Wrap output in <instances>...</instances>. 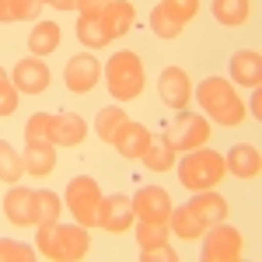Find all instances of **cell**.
Returning a JSON list of instances; mask_svg holds the SVG:
<instances>
[{"instance_id": "1", "label": "cell", "mask_w": 262, "mask_h": 262, "mask_svg": "<svg viewBox=\"0 0 262 262\" xmlns=\"http://www.w3.org/2000/svg\"><path fill=\"white\" fill-rule=\"evenodd\" d=\"M35 252L53 262H81L91 252V234L81 224H49L35 231Z\"/></svg>"}, {"instance_id": "2", "label": "cell", "mask_w": 262, "mask_h": 262, "mask_svg": "<svg viewBox=\"0 0 262 262\" xmlns=\"http://www.w3.org/2000/svg\"><path fill=\"white\" fill-rule=\"evenodd\" d=\"M196 101H200V108L210 116L213 122H221V126H238L245 122V101L238 98V91H234V84L224 81V77H206V81L196 88Z\"/></svg>"}, {"instance_id": "3", "label": "cell", "mask_w": 262, "mask_h": 262, "mask_svg": "<svg viewBox=\"0 0 262 262\" xmlns=\"http://www.w3.org/2000/svg\"><path fill=\"white\" fill-rule=\"evenodd\" d=\"M175 171H179V182L189 192H203V189H213L224 179L227 164H224V154L206 150V147H196L182 161H175Z\"/></svg>"}, {"instance_id": "4", "label": "cell", "mask_w": 262, "mask_h": 262, "mask_svg": "<svg viewBox=\"0 0 262 262\" xmlns=\"http://www.w3.org/2000/svg\"><path fill=\"white\" fill-rule=\"evenodd\" d=\"M147 84V70H143V60L133 53V49H122L116 53L108 67H105V88L116 101H129L137 98Z\"/></svg>"}, {"instance_id": "5", "label": "cell", "mask_w": 262, "mask_h": 262, "mask_svg": "<svg viewBox=\"0 0 262 262\" xmlns=\"http://www.w3.org/2000/svg\"><path fill=\"white\" fill-rule=\"evenodd\" d=\"M175 154H189V150H196V147H206V140H210V122L203 119L200 112H179L175 116V122L164 129L161 137Z\"/></svg>"}, {"instance_id": "6", "label": "cell", "mask_w": 262, "mask_h": 262, "mask_svg": "<svg viewBox=\"0 0 262 262\" xmlns=\"http://www.w3.org/2000/svg\"><path fill=\"white\" fill-rule=\"evenodd\" d=\"M242 234L231 227L227 221L221 224H210L206 231H203V252H200V259L203 262H238L242 259Z\"/></svg>"}, {"instance_id": "7", "label": "cell", "mask_w": 262, "mask_h": 262, "mask_svg": "<svg viewBox=\"0 0 262 262\" xmlns=\"http://www.w3.org/2000/svg\"><path fill=\"white\" fill-rule=\"evenodd\" d=\"M67 206H70V213H74V221L81 224V227H95V217H98V203H101V189L98 182L91 179V175H77V179H70L67 185Z\"/></svg>"}, {"instance_id": "8", "label": "cell", "mask_w": 262, "mask_h": 262, "mask_svg": "<svg viewBox=\"0 0 262 262\" xmlns=\"http://www.w3.org/2000/svg\"><path fill=\"white\" fill-rule=\"evenodd\" d=\"M129 203H133V217H140V221L168 224V217H171V196L161 185H143Z\"/></svg>"}, {"instance_id": "9", "label": "cell", "mask_w": 262, "mask_h": 262, "mask_svg": "<svg viewBox=\"0 0 262 262\" xmlns=\"http://www.w3.org/2000/svg\"><path fill=\"white\" fill-rule=\"evenodd\" d=\"M129 224H133V203L126 200V196H119V192L101 196L95 227L108 231V234H122V231H129Z\"/></svg>"}, {"instance_id": "10", "label": "cell", "mask_w": 262, "mask_h": 262, "mask_svg": "<svg viewBox=\"0 0 262 262\" xmlns=\"http://www.w3.org/2000/svg\"><path fill=\"white\" fill-rule=\"evenodd\" d=\"M98 77H101V67H98V60L88 56V53L70 56L67 67H63V84H67L74 95H91V88L98 84Z\"/></svg>"}, {"instance_id": "11", "label": "cell", "mask_w": 262, "mask_h": 262, "mask_svg": "<svg viewBox=\"0 0 262 262\" xmlns=\"http://www.w3.org/2000/svg\"><path fill=\"white\" fill-rule=\"evenodd\" d=\"M158 91H161V101L168 108H185L189 98H192V84H189V74L182 67H164L161 77H158Z\"/></svg>"}, {"instance_id": "12", "label": "cell", "mask_w": 262, "mask_h": 262, "mask_svg": "<svg viewBox=\"0 0 262 262\" xmlns=\"http://www.w3.org/2000/svg\"><path fill=\"white\" fill-rule=\"evenodd\" d=\"M11 81H14V88L21 95H42L49 88V67L42 63V56H28V60H21L14 67Z\"/></svg>"}, {"instance_id": "13", "label": "cell", "mask_w": 262, "mask_h": 262, "mask_svg": "<svg viewBox=\"0 0 262 262\" xmlns=\"http://www.w3.org/2000/svg\"><path fill=\"white\" fill-rule=\"evenodd\" d=\"M150 129L147 126H140V122H133V119H126L116 129V137H112V147L119 150L122 158H129V161H140V154L150 147Z\"/></svg>"}, {"instance_id": "14", "label": "cell", "mask_w": 262, "mask_h": 262, "mask_svg": "<svg viewBox=\"0 0 262 262\" xmlns=\"http://www.w3.org/2000/svg\"><path fill=\"white\" fill-rule=\"evenodd\" d=\"M4 217L14 224V227L35 224V189H21V185H14V189L4 196Z\"/></svg>"}, {"instance_id": "15", "label": "cell", "mask_w": 262, "mask_h": 262, "mask_svg": "<svg viewBox=\"0 0 262 262\" xmlns=\"http://www.w3.org/2000/svg\"><path fill=\"white\" fill-rule=\"evenodd\" d=\"M224 164H227V171H231V175H238V179H259L262 154L252 147V143H234V147L227 150Z\"/></svg>"}, {"instance_id": "16", "label": "cell", "mask_w": 262, "mask_h": 262, "mask_svg": "<svg viewBox=\"0 0 262 262\" xmlns=\"http://www.w3.org/2000/svg\"><path fill=\"white\" fill-rule=\"evenodd\" d=\"M21 164L28 175H49L56 168V143L49 140H25V154Z\"/></svg>"}, {"instance_id": "17", "label": "cell", "mask_w": 262, "mask_h": 262, "mask_svg": "<svg viewBox=\"0 0 262 262\" xmlns=\"http://www.w3.org/2000/svg\"><path fill=\"white\" fill-rule=\"evenodd\" d=\"M231 81L245 88H259L262 84V53L259 49H242L231 56Z\"/></svg>"}, {"instance_id": "18", "label": "cell", "mask_w": 262, "mask_h": 262, "mask_svg": "<svg viewBox=\"0 0 262 262\" xmlns=\"http://www.w3.org/2000/svg\"><path fill=\"white\" fill-rule=\"evenodd\" d=\"M133 18H137V11H133V4L129 0H112L105 11H101V28H105V35L108 39H122L129 28H133Z\"/></svg>"}, {"instance_id": "19", "label": "cell", "mask_w": 262, "mask_h": 262, "mask_svg": "<svg viewBox=\"0 0 262 262\" xmlns=\"http://www.w3.org/2000/svg\"><path fill=\"white\" fill-rule=\"evenodd\" d=\"M84 133H88V122L77 116V112H60V116H53V137L49 140L56 143V147H77L84 140Z\"/></svg>"}, {"instance_id": "20", "label": "cell", "mask_w": 262, "mask_h": 262, "mask_svg": "<svg viewBox=\"0 0 262 262\" xmlns=\"http://www.w3.org/2000/svg\"><path fill=\"white\" fill-rule=\"evenodd\" d=\"M189 206L196 210V217H200L206 227H210V224L227 221V200H224L221 192H210V189H203V192H196V196L189 200Z\"/></svg>"}, {"instance_id": "21", "label": "cell", "mask_w": 262, "mask_h": 262, "mask_svg": "<svg viewBox=\"0 0 262 262\" xmlns=\"http://www.w3.org/2000/svg\"><path fill=\"white\" fill-rule=\"evenodd\" d=\"M168 227L179 234L182 242H196V238H203V231H206V224L196 217V210H192L189 203H185V206H171Z\"/></svg>"}, {"instance_id": "22", "label": "cell", "mask_w": 262, "mask_h": 262, "mask_svg": "<svg viewBox=\"0 0 262 262\" xmlns=\"http://www.w3.org/2000/svg\"><path fill=\"white\" fill-rule=\"evenodd\" d=\"M63 32L56 21H39L32 32H28V53L32 56H49V53H56V46H60Z\"/></svg>"}, {"instance_id": "23", "label": "cell", "mask_w": 262, "mask_h": 262, "mask_svg": "<svg viewBox=\"0 0 262 262\" xmlns=\"http://www.w3.org/2000/svg\"><path fill=\"white\" fill-rule=\"evenodd\" d=\"M63 213V200L53 189H35V227H49V224H60Z\"/></svg>"}, {"instance_id": "24", "label": "cell", "mask_w": 262, "mask_h": 262, "mask_svg": "<svg viewBox=\"0 0 262 262\" xmlns=\"http://www.w3.org/2000/svg\"><path fill=\"white\" fill-rule=\"evenodd\" d=\"M248 14H252V4H248V0H213V18L221 21L224 28L245 25Z\"/></svg>"}, {"instance_id": "25", "label": "cell", "mask_w": 262, "mask_h": 262, "mask_svg": "<svg viewBox=\"0 0 262 262\" xmlns=\"http://www.w3.org/2000/svg\"><path fill=\"white\" fill-rule=\"evenodd\" d=\"M140 161L147 164L150 171H168V168H175V150L164 140H150V147L140 154Z\"/></svg>"}, {"instance_id": "26", "label": "cell", "mask_w": 262, "mask_h": 262, "mask_svg": "<svg viewBox=\"0 0 262 262\" xmlns=\"http://www.w3.org/2000/svg\"><path fill=\"white\" fill-rule=\"evenodd\" d=\"M25 175V164H21V154L11 147L7 140H0V179L18 185V179Z\"/></svg>"}, {"instance_id": "27", "label": "cell", "mask_w": 262, "mask_h": 262, "mask_svg": "<svg viewBox=\"0 0 262 262\" xmlns=\"http://www.w3.org/2000/svg\"><path fill=\"white\" fill-rule=\"evenodd\" d=\"M77 39H81V46H88V49H101V46H108V35H105V28H101L98 18H77Z\"/></svg>"}, {"instance_id": "28", "label": "cell", "mask_w": 262, "mask_h": 262, "mask_svg": "<svg viewBox=\"0 0 262 262\" xmlns=\"http://www.w3.org/2000/svg\"><path fill=\"white\" fill-rule=\"evenodd\" d=\"M122 122H126V112H122L119 105H108V108H101V112H98L95 129H98V137L105 143H112V137H116V129H119Z\"/></svg>"}, {"instance_id": "29", "label": "cell", "mask_w": 262, "mask_h": 262, "mask_svg": "<svg viewBox=\"0 0 262 262\" xmlns=\"http://www.w3.org/2000/svg\"><path fill=\"white\" fill-rule=\"evenodd\" d=\"M150 28H154V35H158V39H179L182 21H175L168 11H164V4H158V7L150 11Z\"/></svg>"}, {"instance_id": "30", "label": "cell", "mask_w": 262, "mask_h": 262, "mask_svg": "<svg viewBox=\"0 0 262 262\" xmlns=\"http://www.w3.org/2000/svg\"><path fill=\"white\" fill-rule=\"evenodd\" d=\"M49 137H53V116L49 112H35L32 119L25 122V140H49Z\"/></svg>"}, {"instance_id": "31", "label": "cell", "mask_w": 262, "mask_h": 262, "mask_svg": "<svg viewBox=\"0 0 262 262\" xmlns=\"http://www.w3.org/2000/svg\"><path fill=\"white\" fill-rule=\"evenodd\" d=\"M18 88H14V81L7 77V70L0 67V119L4 116H11V112H18Z\"/></svg>"}, {"instance_id": "32", "label": "cell", "mask_w": 262, "mask_h": 262, "mask_svg": "<svg viewBox=\"0 0 262 262\" xmlns=\"http://www.w3.org/2000/svg\"><path fill=\"white\" fill-rule=\"evenodd\" d=\"M35 252L25 242H11V238H0V262H32Z\"/></svg>"}, {"instance_id": "33", "label": "cell", "mask_w": 262, "mask_h": 262, "mask_svg": "<svg viewBox=\"0 0 262 262\" xmlns=\"http://www.w3.org/2000/svg\"><path fill=\"white\" fill-rule=\"evenodd\" d=\"M161 4H164V11L175 21H182V25H189L200 14V0H161Z\"/></svg>"}, {"instance_id": "34", "label": "cell", "mask_w": 262, "mask_h": 262, "mask_svg": "<svg viewBox=\"0 0 262 262\" xmlns=\"http://www.w3.org/2000/svg\"><path fill=\"white\" fill-rule=\"evenodd\" d=\"M137 242H140V248H147V245H161V242H168V224H150V221H140V227H137Z\"/></svg>"}, {"instance_id": "35", "label": "cell", "mask_w": 262, "mask_h": 262, "mask_svg": "<svg viewBox=\"0 0 262 262\" xmlns=\"http://www.w3.org/2000/svg\"><path fill=\"white\" fill-rule=\"evenodd\" d=\"M140 262H179V252H175L168 242L147 245V248H140Z\"/></svg>"}, {"instance_id": "36", "label": "cell", "mask_w": 262, "mask_h": 262, "mask_svg": "<svg viewBox=\"0 0 262 262\" xmlns=\"http://www.w3.org/2000/svg\"><path fill=\"white\" fill-rule=\"evenodd\" d=\"M11 11H14V21H35L42 11V0H11Z\"/></svg>"}, {"instance_id": "37", "label": "cell", "mask_w": 262, "mask_h": 262, "mask_svg": "<svg viewBox=\"0 0 262 262\" xmlns=\"http://www.w3.org/2000/svg\"><path fill=\"white\" fill-rule=\"evenodd\" d=\"M108 4H112V0H77L74 11H77L81 18H101V11H105Z\"/></svg>"}, {"instance_id": "38", "label": "cell", "mask_w": 262, "mask_h": 262, "mask_svg": "<svg viewBox=\"0 0 262 262\" xmlns=\"http://www.w3.org/2000/svg\"><path fill=\"white\" fill-rule=\"evenodd\" d=\"M252 119H262V91L252 88Z\"/></svg>"}, {"instance_id": "39", "label": "cell", "mask_w": 262, "mask_h": 262, "mask_svg": "<svg viewBox=\"0 0 262 262\" xmlns=\"http://www.w3.org/2000/svg\"><path fill=\"white\" fill-rule=\"evenodd\" d=\"M42 4H53L56 11H74L77 7V0H42Z\"/></svg>"}, {"instance_id": "40", "label": "cell", "mask_w": 262, "mask_h": 262, "mask_svg": "<svg viewBox=\"0 0 262 262\" xmlns=\"http://www.w3.org/2000/svg\"><path fill=\"white\" fill-rule=\"evenodd\" d=\"M0 21H14V11H11V0H0Z\"/></svg>"}]
</instances>
